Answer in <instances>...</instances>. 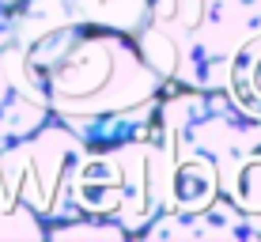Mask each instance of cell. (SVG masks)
<instances>
[{
    "instance_id": "obj_11",
    "label": "cell",
    "mask_w": 261,
    "mask_h": 242,
    "mask_svg": "<svg viewBox=\"0 0 261 242\" xmlns=\"http://www.w3.org/2000/svg\"><path fill=\"white\" fill-rule=\"evenodd\" d=\"M46 238H102V242H121L129 238V231L114 220L102 216H72L61 223H46Z\"/></svg>"
},
{
    "instance_id": "obj_10",
    "label": "cell",
    "mask_w": 261,
    "mask_h": 242,
    "mask_svg": "<svg viewBox=\"0 0 261 242\" xmlns=\"http://www.w3.org/2000/svg\"><path fill=\"white\" fill-rule=\"evenodd\" d=\"M227 91L246 106L254 118H261V34L239 53L235 68H231V84Z\"/></svg>"
},
{
    "instance_id": "obj_5",
    "label": "cell",
    "mask_w": 261,
    "mask_h": 242,
    "mask_svg": "<svg viewBox=\"0 0 261 242\" xmlns=\"http://www.w3.org/2000/svg\"><path fill=\"white\" fill-rule=\"evenodd\" d=\"M53 118L46 79L31 68L19 46L0 49V151L38 132Z\"/></svg>"
},
{
    "instance_id": "obj_8",
    "label": "cell",
    "mask_w": 261,
    "mask_h": 242,
    "mask_svg": "<svg viewBox=\"0 0 261 242\" xmlns=\"http://www.w3.org/2000/svg\"><path fill=\"white\" fill-rule=\"evenodd\" d=\"M80 15L95 31H118L137 38L151 15V0H76Z\"/></svg>"
},
{
    "instance_id": "obj_9",
    "label": "cell",
    "mask_w": 261,
    "mask_h": 242,
    "mask_svg": "<svg viewBox=\"0 0 261 242\" xmlns=\"http://www.w3.org/2000/svg\"><path fill=\"white\" fill-rule=\"evenodd\" d=\"M220 193L246 216V223L261 235V148L250 151L242 163L231 170V178H223Z\"/></svg>"
},
{
    "instance_id": "obj_3",
    "label": "cell",
    "mask_w": 261,
    "mask_h": 242,
    "mask_svg": "<svg viewBox=\"0 0 261 242\" xmlns=\"http://www.w3.org/2000/svg\"><path fill=\"white\" fill-rule=\"evenodd\" d=\"M170 155L159 125L144 140L84 148L72 167V204L80 216H102L140 238L155 216L167 212Z\"/></svg>"
},
{
    "instance_id": "obj_14",
    "label": "cell",
    "mask_w": 261,
    "mask_h": 242,
    "mask_svg": "<svg viewBox=\"0 0 261 242\" xmlns=\"http://www.w3.org/2000/svg\"><path fill=\"white\" fill-rule=\"evenodd\" d=\"M15 4H19V0H0V8H15Z\"/></svg>"
},
{
    "instance_id": "obj_1",
    "label": "cell",
    "mask_w": 261,
    "mask_h": 242,
    "mask_svg": "<svg viewBox=\"0 0 261 242\" xmlns=\"http://www.w3.org/2000/svg\"><path fill=\"white\" fill-rule=\"evenodd\" d=\"M49 110L87 148L144 140L159 125L167 79L118 31L87 26L80 42L46 72Z\"/></svg>"
},
{
    "instance_id": "obj_6",
    "label": "cell",
    "mask_w": 261,
    "mask_h": 242,
    "mask_svg": "<svg viewBox=\"0 0 261 242\" xmlns=\"http://www.w3.org/2000/svg\"><path fill=\"white\" fill-rule=\"evenodd\" d=\"M140 238H204V242H235V238H261L246 216L227 201L216 197L208 208L197 212H163L140 231Z\"/></svg>"
},
{
    "instance_id": "obj_4",
    "label": "cell",
    "mask_w": 261,
    "mask_h": 242,
    "mask_svg": "<svg viewBox=\"0 0 261 242\" xmlns=\"http://www.w3.org/2000/svg\"><path fill=\"white\" fill-rule=\"evenodd\" d=\"M84 140L65 121L49 118L38 132L0 151V193L27 204L42 223L80 216L72 204V167L84 155Z\"/></svg>"
},
{
    "instance_id": "obj_12",
    "label": "cell",
    "mask_w": 261,
    "mask_h": 242,
    "mask_svg": "<svg viewBox=\"0 0 261 242\" xmlns=\"http://www.w3.org/2000/svg\"><path fill=\"white\" fill-rule=\"evenodd\" d=\"M0 238H46V223L27 204H15L0 193Z\"/></svg>"
},
{
    "instance_id": "obj_13",
    "label": "cell",
    "mask_w": 261,
    "mask_h": 242,
    "mask_svg": "<svg viewBox=\"0 0 261 242\" xmlns=\"http://www.w3.org/2000/svg\"><path fill=\"white\" fill-rule=\"evenodd\" d=\"M15 46V8H0V49Z\"/></svg>"
},
{
    "instance_id": "obj_2",
    "label": "cell",
    "mask_w": 261,
    "mask_h": 242,
    "mask_svg": "<svg viewBox=\"0 0 261 242\" xmlns=\"http://www.w3.org/2000/svg\"><path fill=\"white\" fill-rule=\"evenodd\" d=\"M261 34V0H151L140 57L167 87L227 91L239 53Z\"/></svg>"
},
{
    "instance_id": "obj_7",
    "label": "cell",
    "mask_w": 261,
    "mask_h": 242,
    "mask_svg": "<svg viewBox=\"0 0 261 242\" xmlns=\"http://www.w3.org/2000/svg\"><path fill=\"white\" fill-rule=\"evenodd\" d=\"M72 23H84L76 0H19L15 4V46L27 49L42 34L72 26Z\"/></svg>"
}]
</instances>
